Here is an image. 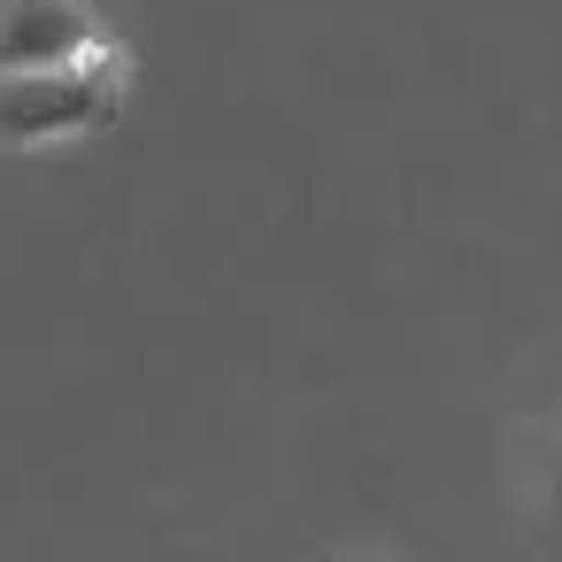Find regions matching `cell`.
<instances>
[{
  "label": "cell",
  "instance_id": "cell-3",
  "mask_svg": "<svg viewBox=\"0 0 562 562\" xmlns=\"http://www.w3.org/2000/svg\"><path fill=\"white\" fill-rule=\"evenodd\" d=\"M539 508H547V524L562 531V439H554V454H547V470H539Z\"/></svg>",
  "mask_w": 562,
  "mask_h": 562
},
{
  "label": "cell",
  "instance_id": "cell-2",
  "mask_svg": "<svg viewBox=\"0 0 562 562\" xmlns=\"http://www.w3.org/2000/svg\"><path fill=\"white\" fill-rule=\"evenodd\" d=\"M101 16L86 0H0V70L24 63H70L86 47H101Z\"/></svg>",
  "mask_w": 562,
  "mask_h": 562
},
{
  "label": "cell",
  "instance_id": "cell-1",
  "mask_svg": "<svg viewBox=\"0 0 562 562\" xmlns=\"http://www.w3.org/2000/svg\"><path fill=\"white\" fill-rule=\"evenodd\" d=\"M124 109V55L101 40L70 63L0 70V147H47L70 132H101Z\"/></svg>",
  "mask_w": 562,
  "mask_h": 562
}]
</instances>
